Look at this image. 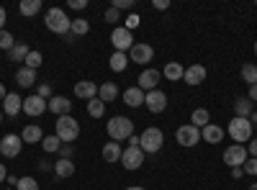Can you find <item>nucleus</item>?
<instances>
[{
  "label": "nucleus",
  "mask_w": 257,
  "mask_h": 190,
  "mask_svg": "<svg viewBox=\"0 0 257 190\" xmlns=\"http://www.w3.org/2000/svg\"><path fill=\"white\" fill-rule=\"evenodd\" d=\"M247 146L244 144H231L229 149L224 152V164H229V167H242L244 162H247Z\"/></svg>",
  "instance_id": "obj_8"
},
{
  "label": "nucleus",
  "mask_w": 257,
  "mask_h": 190,
  "mask_svg": "<svg viewBox=\"0 0 257 190\" xmlns=\"http://www.w3.org/2000/svg\"><path fill=\"white\" fill-rule=\"evenodd\" d=\"M41 146H44L47 154H52V152H59V149H62V141H59V136L54 134V136H44V139H41Z\"/></svg>",
  "instance_id": "obj_32"
},
{
  "label": "nucleus",
  "mask_w": 257,
  "mask_h": 190,
  "mask_svg": "<svg viewBox=\"0 0 257 190\" xmlns=\"http://www.w3.org/2000/svg\"><path fill=\"white\" fill-rule=\"evenodd\" d=\"M16 190H39V182H36L34 177H18Z\"/></svg>",
  "instance_id": "obj_36"
},
{
  "label": "nucleus",
  "mask_w": 257,
  "mask_h": 190,
  "mask_svg": "<svg viewBox=\"0 0 257 190\" xmlns=\"http://www.w3.org/2000/svg\"><path fill=\"white\" fill-rule=\"evenodd\" d=\"M90 31V24L85 18H72V26H70V34L72 36H82V34H88Z\"/></svg>",
  "instance_id": "obj_31"
},
{
  "label": "nucleus",
  "mask_w": 257,
  "mask_h": 190,
  "mask_svg": "<svg viewBox=\"0 0 257 190\" xmlns=\"http://www.w3.org/2000/svg\"><path fill=\"white\" fill-rule=\"evenodd\" d=\"M8 180V172H6V164H0V182Z\"/></svg>",
  "instance_id": "obj_51"
},
{
  "label": "nucleus",
  "mask_w": 257,
  "mask_h": 190,
  "mask_svg": "<svg viewBox=\"0 0 257 190\" xmlns=\"http://www.w3.org/2000/svg\"><path fill=\"white\" fill-rule=\"evenodd\" d=\"M105 129H108L111 141H123L128 136H134V123L128 121L126 116H113L108 123H105Z\"/></svg>",
  "instance_id": "obj_1"
},
{
  "label": "nucleus",
  "mask_w": 257,
  "mask_h": 190,
  "mask_svg": "<svg viewBox=\"0 0 257 190\" xmlns=\"http://www.w3.org/2000/svg\"><path fill=\"white\" fill-rule=\"evenodd\" d=\"M18 11L24 13V16H36L41 11V0H21Z\"/></svg>",
  "instance_id": "obj_30"
},
{
  "label": "nucleus",
  "mask_w": 257,
  "mask_h": 190,
  "mask_svg": "<svg viewBox=\"0 0 257 190\" xmlns=\"http://www.w3.org/2000/svg\"><path fill=\"white\" fill-rule=\"evenodd\" d=\"M16 47V41H13V36L8 34V31H0V49H6V52H11Z\"/></svg>",
  "instance_id": "obj_37"
},
{
  "label": "nucleus",
  "mask_w": 257,
  "mask_h": 190,
  "mask_svg": "<svg viewBox=\"0 0 257 190\" xmlns=\"http://www.w3.org/2000/svg\"><path fill=\"white\" fill-rule=\"evenodd\" d=\"M254 54H257V41H254Z\"/></svg>",
  "instance_id": "obj_58"
},
{
  "label": "nucleus",
  "mask_w": 257,
  "mask_h": 190,
  "mask_svg": "<svg viewBox=\"0 0 257 190\" xmlns=\"http://www.w3.org/2000/svg\"><path fill=\"white\" fill-rule=\"evenodd\" d=\"M52 167H54V164H49V162H39V170H41V172H47V170H52Z\"/></svg>",
  "instance_id": "obj_50"
},
{
  "label": "nucleus",
  "mask_w": 257,
  "mask_h": 190,
  "mask_svg": "<svg viewBox=\"0 0 257 190\" xmlns=\"http://www.w3.org/2000/svg\"><path fill=\"white\" fill-rule=\"evenodd\" d=\"M59 154H62V159H70L72 149H70V146H62V149H59Z\"/></svg>",
  "instance_id": "obj_48"
},
{
  "label": "nucleus",
  "mask_w": 257,
  "mask_h": 190,
  "mask_svg": "<svg viewBox=\"0 0 257 190\" xmlns=\"http://www.w3.org/2000/svg\"><path fill=\"white\" fill-rule=\"evenodd\" d=\"M249 190H257V182H254V185H249Z\"/></svg>",
  "instance_id": "obj_56"
},
{
  "label": "nucleus",
  "mask_w": 257,
  "mask_h": 190,
  "mask_svg": "<svg viewBox=\"0 0 257 190\" xmlns=\"http://www.w3.org/2000/svg\"><path fill=\"white\" fill-rule=\"evenodd\" d=\"M41 62H44V57H41L39 52H29V57H26V67L36 70V67H41Z\"/></svg>",
  "instance_id": "obj_38"
},
{
  "label": "nucleus",
  "mask_w": 257,
  "mask_h": 190,
  "mask_svg": "<svg viewBox=\"0 0 257 190\" xmlns=\"http://www.w3.org/2000/svg\"><path fill=\"white\" fill-rule=\"evenodd\" d=\"M21 139H24L26 144H36V141H41V139H44V131H41V126L31 123V126H26V129H24Z\"/></svg>",
  "instance_id": "obj_23"
},
{
  "label": "nucleus",
  "mask_w": 257,
  "mask_h": 190,
  "mask_svg": "<svg viewBox=\"0 0 257 190\" xmlns=\"http://www.w3.org/2000/svg\"><path fill=\"white\" fill-rule=\"evenodd\" d=\"M249 100H257V85H249V95H247Z\"/></svg>",
  "instance_id": "obj_49"
},
{
  "label": "nucleus",
  "mask_w": 257,
  "mask_h": 190,
  "mask_svg": "<svg viewBox=\"0 0 257 190\" xmlns=\"http://www.w3.org/2000/svg\"><path fill=\"white\" fill-rule=\"evenodd\" d=\"M229 136L237 141V144H247L252 139V121L249 118H239V116H234L231 123H229Z\"/></svg>",
  "instance_id": "obj_4"
},
{
  "label": "nucleus",
  "mask_w": 257,
  "mask_h": 190,
  "mask_svg": "<svg viewBox=\"0 0 257 190\" xmlns=\"http://www.w3.org/2000/svg\"><path fill=\"white\" fill-rule=\"evenodd\" d=\"M155 8L157 11H165V8H170V3H167V0H155Z\"/></svg>",
  "instance_id": "obj_47"
},
{
  "label": "nucleus",
  "mask_w": 257,
  "mask_h": 190,
  "mask_svg": "<svg viewBox=\"0 0 257 190\" xmlns=\"http://www.w3.org/2000/svg\"><path fill=\"white\" fill-rule=\"evenodd\" d=\"M121 154H123V149H121V144L118 141H108V144H105L103 146V159L105 162H121Z\"/></svg>",
  "instance_id": "obj_22"
},
{
  "label": "nucleus",
  "mask_w": 257,
  "mask_h": 190,
  "mask_svg": "<svg viewBox=\"0 0 257 190\" xmlns=\"http://www.w3.org/2000/svg\"><path fill=\"white\" fill-rule=\"evenodd\" d=\"M29 52H31V49H29L26 44H16V47H13L8 54H11V62H26Z\"/></svg>",
  "instance_id": "obj_33"
},
{
  "label": "nucleus",
  "mask_w": 257,
  "mask_h": 190,
  "mask_svg": "<svg viewBox=\"0 0 257 190\" xmlns=\"http://www.w3.org/2000/svg\"><path fill=\"white\" fill-rule=\"evenodd\" d=\"M231 175H234V177H242L244 172H242V167H231Z\"/></svg>",
  "instance_id": "obj_52"
},
{
  "label": "nucleus",
  "mask_w": 257,
  "mask_h": 190,
  "mask_svg": "<svg viewBox=\"0 0 257 190\" xmlns=\"http://www.w3.org/2000/svg\"><path fill=\"white\" fill-rule=\"evenodd\" d=\"M134 0H113V8L116 11H123V8H132Z\"/></svg>",
  "instance_id": "obj_43"
},
{
  "label": "nucleus",
  "mask_w": 257,
  "mask_h": 190,
  "mask_svg": "<svg viewBox=\"0 0 257 190\" xmlns=\"http://www.w3.org/2000/svg\"><path fill=\"white\" fill-rule=\"evenodd\" d=\"M75 95L82 98V100H93V98H98V85L90 80H80L75 85Z\"/></svg>",
  "instance_id": "obj_18"
},
{
  "label": "nucleus",
  "mask_w": 257,
  "mask_h": 190,
  "mask_svg": "<svg viewBox=\"0 0 257 190\" xmlns=\"http://www.w3.org/2000/svg\"><path fill=\"white\" fill-rule=\"evenodd\" d=\"M118 18H121V11H116L113 6H111L108 11H105V21H108V24H116Z\"/></svg>",
  "instance_id": "obj_42"
},
{
  "label": "nucleus",
  "mask_w": 257,
  "mask_h": 190,
  "mask_svg": "<svg viewBox=\"0 0 257 190\" xmlns=\"http://www.w3.org/2000/svg\"><path fill=\"white\" fill-rule=\"evenodd\" d=\"M85 6H88V0H70V8L72 11H82Z\"/></svg>",
  "instance_id": "obj_44"
},
{
  "label": "nucleus",
  "mask_w": 257,
  "mask_h": 190,
  "mask_svg": "<svg viewBox=\"0 0 257 190\" xmlns=\"http://www.w3.org/2000/svg\"><path fill=\"white\" fill-rule=\"evenodd\" d=\"M126 190H144V187H139V185H132V187H126Z\"/></svg>",
  "instance_id": "obj_55"
},
{
  "label": "nucleus",
  "mask_w": 257,
  "mask_h": 190,
  "mask_svg": "<svg viewBox=\"0 0 257 190\" xmlns=\"http://www.w3.org/2000/svg\"><path fill=\"white\" fill-rule=\"evenodd\" d=\"M0 121H3V108H0Z\"/></svg>",
  "instance_id": "obj_57"
},
{
  "label": "nucleus",
  "mask_w": 257,
  "mask_h": 190,
  "mask_svg": "<svg viewBox=\"0 0 257 190\" xmlns=\"http://www.w3.org/2000/svg\"><path fill=\"white\" fill-rule=\"evenodd\" d=\"M108 65H111V70H113V72H123V70H126V65H128V57H126L123 52H113V57L108 59Z\"/></svg>",
  "instance_id": "obj_29"
},
{
  "label": "nucleus",
  "mask_w": 257,
  "mask_h": 190,
  "mask_svg": "<svg viewBox=\"0 0 257 190\" xmlns=\"http://www.w3.org/2000/svg\"><path fill=\"white\" fill-rule=\"evenodd\" d=\"M144 105L149 108V113H162L167 108V95L162 90H149L144 95Z\"/></svg>",
  "instance_id": "obj_10"
},
{
  "label": "nucleus",
  "mask_w": 257,
  "mask_h": 190,
  "mask_svg": "<svg viewBox=\"0 0 257 190\" xmlns=\"http://www.w3.org/2000/svg\"><path fill=\"white\" fill-rule=\"evenodd\" d=\"M139 21H142V18H139L137 13H132V16H128V18L123 21V29H126V31H134V29L139 26Z\"/></svg>",
  "instance_id": "obj_40"
},
{
  "label": "nucleus",
  "mask_w": 257,
  "mask_h": 190,
  "mask_svg": "<svg viewBox=\"0 0 257 190\" xmlns=\"http://www.w3.org/2000/svg\"><path fill=\"white\" fill-rule=\"evenodd\" d=\"M6 95H8V93H6V88H3V85H0V103H3V100H6Z\"/></svg>",
  "instance_id": "obj_54"
},
{
  "label": "nucleus",
  "mask_w": 257,
  "mask_h": 190,
  "mask_svg": "<svg viewBox=\"0 0 257 190\" xmlns=\"http://www.w3.org/2000/svg\"><path fill=\"white\" fill-rule=\"evenodd\" d=\"M190 123L196 126V129H203V126H208V123H211V116H208V111H206V108H196V111H193V118H190Z\"/></svg>",
  "instance_id": "obj_28"
},
{
  "label": "nucleus",
  "mask_w": 257,
  "mask_h": 190,
  "mask_svg": "<svg viewBox=\"0 0 257 190\" xmlns=\"http://www.w3.org/2000/svg\"><path fill=\"white\" fill-rule=\"evenodd\" d=\"M47 111V100L44 98H39V95H29L26 100H24V113L26 116H41V113H44Z\"/></svg>",
  "instance_id": "obj_13"
},
{
  "label": "nucleus",
  "mask_w": 257,
  "mask_h": 190,
  "mask_svg": "<svg viewBox=\"0 0 257 190\" xmlns=\"http://www.w3.org/2000/svg\"><path fill=\"white\" fill-rule=\"evenodd\" d=\"M21 111H24V98L16 95V93H8L6 100H3V113L6 116H18Z\"/></svg>",
  "instance_id": "obj_17"
},
{
  "label": "nucleus",
  "mask_w": 257,
  "mask_h": 190,
  "mask_svg": "<svg viewBox=\"0 0 257 190\" xmlns=\"http://www.w3.org/2000/svg\"><path fill=\"white\" fill-rule=\"evenodd\" d=\"M44 24L52 34H70V26L72 21L67 18V13H64L62 8H49L47 16H44Z\"/></svg>",
  "instance_id": "obj_2"
},
{
  "label": "nucleus",
  "mask_w": 257,
  "mask_h": 190,
  "mask_svg": "<svg viewBox=\"0 0 257 190\" xmlns=\"http://www.w3.org/2000/svg\"><path fill=\"white\" fill-rule=\"evenodd\" d=\"M21 146H24V139H21L18 134H8V136H3V141H0V152H3V157H18Z\"/></svg>",
  "instance_id": "obj_11"
},
{
  "label": "nucleus",
  "mask_w": 257,
  "mask_h": 190,
  "mask_svg": "<svg viewBox=\"0 0 257 190\" xmlns=\"http://www.w3.org/2000/svg\"><path fill=\"white\" fill-rule=\"evenodd\" d=\"M201 139L208 141V144H219L224 139V129H221V126H216V123H208V126H203V129H201Z\"/></svg>",
  "instance_id": "obj_20"
},
{
  "label": "nucleus",
  "mask_w": 257,
  "mask_h": 190,
  "mask_svg": "<svg viewBox=\"0 0 257 190\" xmlns=\"http://www.w3.org/2000/svg\"><path fill=\"white\" fill-rule=\"evenodd\" d=\"M116 95H118L116 82H105V85H100V88H98V98H100L103 103H111V100H116Z\"/></svg>",
  "instance_id": "obj_25"
},
{
  "label": "nucleus",
  "mask_w": 257,
  "mask_h": 190,
  "mask_svg": "<svg viewBox=\"0 0 257 190\" xmlns=\"http://www.w3.org/2000/svg\"><path fill=\"white\" fill-rule=\"evenodd\" d=\"M6 18H8V13H6L3 6H0V31H3V26H6Z\"/></svg>",
  "instance_id": "obj_46"
},
{
  "label": "nucleus",
  "mask_w": 257,
  "mask_h": 190,
  "mask_svg": "<svg viewBox=\"0 0 257 190\" xmlns=\"http://www.w3.org/2000/svg\"><path fill=\"white\" fill-rule=\"evenodd\" d=\"M183 72H185V67L180 65V62H167V67L162 70V75L167 77V80H183Z\"/></svg>",
  "instance_id": "obj_24"
},
{
  "label": "nucleus",
  "mask_w": 257,
  "mask_h": 190,
  "mask_svg": "<svg viewBox=\"0 0 257 190\" xmlns=\"http://www.w3.org/2000/svg\"><path fill=\"white\" fill-rule=\"evenodd\" d=\"M88 113H90L93 118H100V116L105 113V103H103L100 98H93V100H88Z\"/></svg>",
  "instance_id": "obj_34"
},
{
  "label": "nucleus",
  "mask_w": 257,
  "mask_h": 190,
  "mask_svg": "<svg viewBox=\"0 0 257 190\" xmlns=\"http://www.w3.org/2000/svg\"><path fill=\"white\" fill-rule=\"evenodd\" d=\"M36 82V70H31V67H21L18 72H16V85H21V88H31Z\"/></svg>",
  "instance_id": "obj_21"
},
{
  "label": "nucleus",
  "mask_w": 257,
  "mask_h": 190,
  "mask_svg": "<svg viewBox=\"0 0 257 190\" xmlns=\"http://www.w3.org/2000/svg\"><path fill=\"white\" fill-rule=\"evenodd\" d=\"M162 144H165V136L160 129H144L142 136H139V146H142V152L144 154H155L162 149Z\"/></svg>",
  "instance_id": "obj_5"
},
{
  "label": "nucleus",
  "mask_w": 257,
  "mask_h": 190,
  "mask_svg": "<svg viewBox=\"0 0 257 190\" xmlns=\"http://www.w3.org/2000/svg\"><path fill=\"white\" fill-rule=\"evenodd\" d=\"M247 154H252V157L257 159V139H252V141H249V146H247Z\"/></svg>",
  "instance_id": "obj_45"
},
{
  "label": "nucleus",
  "mask_w": 257,
  "mask_h": 190,
  "mask_svg": "<svg viewBox=\"0 0 257 190\" xmlns=\"http://www.w3.org/2000/svg\"><path fill=\"white\" fill-rule=\"evenodd\" d=\"M242 80L247 82V85H257V67L252 65V62H247V65L242 67Z\"/></svg>",
  "instance_id": "obj_35"
},
{
  "label": "nucleus",
  "mask_w": 257,
  "mask_h": 190,
  "mask_svg": "<svg viewBox=\"0 0 257 190\" xmlns=\"http://www.w3.org/2000/svg\"><path fill=\"white\" fill-rule=\"evenodd\" d=\"M234 111H237L239 118H249L252 116V100L249 98H237L234 100Z\"/></svg>",
  "instance_id": "obj_26"
},
{
  "label": "nucleus",
  "mask_w": 257,
  "mask_h": 190,
  "mask_svg": "<svg viewBox=\"0 0 257 190\" xmlns=\"http://www.w3.org/2000/svg\"><path fill=\"white\" fill-rule=\"evenodd\" d=\"M160 77H162V72L160 70H144L142 75H139V88L144 90V93H149V90H157V85H160Z\"/></svg>",
  "instance_id": "obj_12"
},
{
  "label": "nucleus",
  "mask_w": 257,
  "mask_h": 190,
  "mask_svg": "<svg viewBox=\"0 0 257 190\" xmlns=\"http://www.w3.org/2000/svg\"><path fill=\"white\" fill-rule=\"evenodd\" d=\"M47 108H49L52 113H57V116H70L72 103H70L67 98H62V95H52V98L47 100Z\"/></svg>",
  "instance_id": "obj_14"
},
{
  "label": "nucleus",
  "mask_w": 257,
  "mask_h": 190,
  "mask_svg": "<svg viewBox=\"0 0 257 190\" xmlns=\"http://www.w3.org/2000/svg\"><path fill=\"white\" fill-rule=\"evenodd\" d=\"M144 90L137 85V88H126V93H123V103L128 105V108H139V105H144Z\"/></svg>",
  "instance_id": "obj_19"
},
{
  "label": "nucleus",
  "mask_w": 257,
  "mask_h": 190,
  "mask_svg": "<svg viewBox=\"0 0 257 190\" xmlns=\"http://www.w3.org/2000/svg\"><path fill=\"white\" fill-rule=\"evenodd\" d=\"M54 172H57V177H72V175H75L72 159H59V162L54 164Z\"/></svg>",
  "instance_id": "obj_27"
},
{
  "label": "nucleus",
  "mask_w": 257,
  "mask_h": 190,
  "mask_svg": "<svg viewBox=\"0 0 257 190\" xmlns=\"http://www.w3.org/2000/svg\"><path fill=\"white\" fill-rule=\"evenodd\" d=\"M183 80L188 82V85H201V82L206 80V67H203V65H190V67H185Z\"/></svg>",
  "instance_id": "obj_16"
},
{
  "label": "nucleus",
  "mask_w": 257,
  "mask_h": 190,
  "mask_svg": "<svg viewBox=\"0 0 257 190\" xmlns=\"http://www.w3.org/2000/svg\"><path fill=\"white\" fill-rule=\"evenodd\" d=\"M121 164L126 167V170H139V167L144 164V152H142V146H128V149H123Z\"/></svg>",
  "instance_id": "obj_9"
},
{
  "label": "nucleus",
  "mask_w": 257,
  "mask_h": 190,
  "mask_svg": "<svg viewBox=\"0 0 257 190\" xmlns=\"http://www.w3.org/2000/svg\"><path fill=\"white\" fill-rule=\"evenodd\" d=\"M128 146H139V136H128Z\"/></svg>",
  "instance_id": "obj_53"
},
{
  "label": "nucleus",
  "mask_w": 257,
  "mask_h": 190,
  "mask_svg": "<svg viewBox=\"0 0 257 190\" xmlns=\"http://www.w3.org/2000/svg\"><path fill=\"white\" fill-rule=\"evenodd\" d=\"M39 98H52V85H49V82H41V85H39V93H36Z\"/></svg>",
  "instance_id": "obj_41"
},
{
  "label": "nucleus",
  "mask_w": 257,
  "mask_h": 190,
  "mask_svg": "<svg viewBox=\"0 0 257 190\" xmlns=\"http://www.w3.org/2000/svg\"><path fill=\"white\" fill-rule=\"evenodd\" d=\"M128 54H132V62H137V65H147V62H152L155 49L149 47V44H134Z\"/></svg>",
  "instance_id": "obj_15"
},
{
  "label": "nucleus",
  "mask_w": 257,
  "mask_h": 190,
  "mask_svg": "<svg viewBox=\"0 0 257 190\" xmlns=\"http://www.w3.org/2000/svg\"><path fill=\"white\" fill-rule=\"evenodd\" d=\"M54 129H57V136L62 144H70L80 136V123L72 118V116H59L57 123H54Z\"/></svg>",
  "instance_id": "obj_3"
},
{
  "label": "nucleus",
  "mask_w": 257,
  "mask_h": 190,
  "mask_svg": "<svg viewBox=\"0 0 257 190\" xmlns=\"http://www.w3.org/2000/svg\"><path fill=\"white\" fill-rule=\"evenodd\" d=\"M111 44L116 47V52H132V47H134V39H132V31H126L123 26H118V29H113L111 31Z\"/></svg>",
  "instance_id": "obj_7"
},
{
  "label": "nucleus",
  "mask_w": 257,
  "mask_h": 190,
  "mask_svg": "<svg viewBox=\"0 0 257 190\" xmlns=\"http://www.w3.org/2000/svg\"><path fill=\"white\" fill-rule=\"evenodd\" d=\"M175 139H178L180 146H196L201 141V129H196L193 123H185L175 131Z\"/></svg>",
  "instance_id": "obj_6"
},
{
  "label": "nucleus",
  "mask_w": 257,
  "mask_h": 190,
  "mask_svg": "<svg viewBox=\"0 0 257 190\" xmlns=\"http://www.w3.org/2000/svg\"><path fill=\"white\" fill-rule=\"evenodd\" d=\"M242 172H247V175H257V159H254V157H247V162L242 164Z\"/></svg>",
  "instance_id": "obj_39"
}]
</instances>
